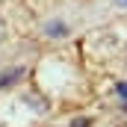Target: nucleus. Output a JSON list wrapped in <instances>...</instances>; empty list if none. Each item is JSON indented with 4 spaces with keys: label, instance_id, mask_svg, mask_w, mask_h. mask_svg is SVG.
I'll return each instance as SVG.
<instances>
[{
    "label": "nucleus",
    "instance_id": "1",
    "mask_svg": "<svg viewBox=\"0 0 127 127\" xmlns=\"http://www.w3.org/2000/svg\"><path fill=\"white\" fill-rule=\"evenodd\" d=\"M24 77V68H15V71H9V74H0V89H6V86H12L15 80H21Z\"/></svg>",
    "mask_w": 127,
    "mask_h": 127
},
{
    "label": "nucleus",
    "instance_id": "2",
    "mask_svg": "<svg viewBox=\"0 0 127 127\" xmlns=\"http://www.w3.org/2000/svg\"><path fill=\"white\" fill-rule=\"evenodd\" d=\"M47 32H50V35H65V32H68V27H65V24H59V21H53V24H47Z\"/></svg>",
    "mask_w": 127,
    "mask_h": 127
},
{
    "label": "nucleus",
    "instance_id": "3",
    "mask_svg": "<svg viewBox=\"0 0 127 127\" xmlns=\"http://www.w3.org/2000/svg\"><path fill=\"white\" fill-rule=\"evenodd\" d=\"M115 92H118V95L127 100V83H118V89H115Z\"/></svg>",
    "mask_w": 127,
    "mask_h": 127
},
{
    "label": "nucleus",
    "instance_id": "4",
    "mask_svg": "<svg viewBox=\"0 0 127 127\" xmlns=\"http://www.w3.org/2000/svg\"><path fill=\"white\" fill-rule=\"evenodd\" d=\"M115 3H118V6H127V0H115Z\"/></svg>",
    "mask_w": 127,
    "mask_h": 127
},
{
    "label": "nucleus",
    "instance_id": "5",
    "mask_svg": "<svg viewBox=\"0 0 127 127\" xmlns=\"http://www.w3.org/2000/svg\"><path fill=\"white\" fill-rule=\"evenodd\" d=\"M0 32H3V24H0Z\"/></svg>",
    "mask_w": 127,
    "mask_h": 127
}]
</instances>
